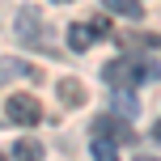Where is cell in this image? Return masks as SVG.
Segmentation results:
<instances>
[{"mask_svg":"<svg viewBox=\"0 0 161 161\" xmlns=\"http://www.w3.org/2000/svg\"><path fill=\"white\" fill-rule=\"evenodd\" d=\"M93 140H106V144H136V131L123 114H102L93 119Z\"/></svg>","mask_w":161,"mask_h":161,"instance_id":"obj_2","label":"cell"},{"mask_svg":"<svg viewBox=\"0 0 161 161\" xmlns=\"http://www.w3.org/2000/svg\"><path fill=\"white\" fill-rule=\"evenodd\" d=\"M136 161H161V157H148V153H140V157H136Z\"/></svg>","mask_w":161,"mask_h":161,"instance_id":"obj_14","label":"cell"},{"mask_svg":"<svg viewBox=\"0 0 161 161\" xmlns=\"http://www.w3.org/2000/svg\"><path fill=\"white\" fill-rule=\"evenodd\" d=\"M153 140H161V123H157V127H153Z\"/></svg>","mask_w":161,"mask_h":161,"instance_id":"obj_15","label":"cell"},{"mask_svg":"<svg viewBox=\"0 0 161 161\" xmlns=\"http://www.w3.org/2000/svg\"><path fill=\"white\" fill-rule=\"evenodd\" d=\"M85 85H80V80H59V102L64 106H85Z\"/></svg>","mask_w":161,"mask_h":161,"instance_id":"obj_5","label":"cell"},{"mask_svg":"<svg viewBox=\"0 0 161 161\" xmlns=\"http://www.w3.org/2000/svg\"><path fill=\"white\" fill-rule=\"evenodd\" d=\"M8 153H13V161H42V144L38 140H17Z\"/></svg>","mask_w":161,"mask_h":161,"instance_id":"obj_6","label":"cell"},{"mask_svg":"<svg viewBox=\"0 0 161 161\" xmlns=\"http://www.w3.org/2000/svg\"><path fill=\"white\" fill-rule=\"evenodd\" d=\"M0 76H30V80H38V72H34V68H25V64H17V59H8V64H0Z\"/></svg>","mask_w":161,"mask_h":161,"instance_id":"obj_10","label":"cell"},{"mask_svg":"<svg viewBox=\"0 0 161 161\" xmlns=\"http://www.w3.org/2000/svg\"><path fill=\"white\" fill-rule=\"evenodd\" d=\"M0 161H4V153H0Z\"/></svg>","mask_w":161,"mask_h":161,"instance_id":"obj_16","label":"cell"},{"mask_svg":"<svg viewBox=\"0 0 161 161\" xmlns=\"http://www.w3.org/2000/svg\"><path fill=\"white\" fill-rule=\"evenodd\" d=\"M59 4H64V0H59Z\"/></svg>","mask_w":161,"mask_h":161,"instance_id":"obj_17","label":"cell"},{"mask_svg":"<svg viewBox=\"0 0 161 161\" xmlns=\"http://www.w3.org/2000/svg\"><path fill=\"white\" fill-rule=\"evenodd\" d=\"M17 34H21V42H30V47H47V21H38V13L34 8H21L17 13Z\"/></svg>","mask_w":161,"mask_h":161,"instance_id":"obj_4","label":"cell"},{"mask_svg":"<svg viewBox=\"0 0 161 161\" xmlns=\"http://www.w3.org/2000/svg\"><path fill=\"white\" fill-rule=\"evenodd\" d=\"M89 30H93V38H106V34H110V17H93Z\"/></svg>","mask_w":161,"mask_h":161,"instance_id":"obj_13","label":"cell"},{"mask_svg":"<svg viewBox=\"0 0 161 161\" xmlns=\"http://www.w3.org/2000/svg\"><path fill=\"white\" fill-rule=\"evenodd\" d=\"M119 42H127V47H161V34H119Z\"/></svg>","mask_w":161,"mask_h":161,"instance_id":"obj_9","label":"cell"},{"mask_svg":"<svg viewBox=\"0 0 161 161\" xmlns=\"http://www.w3.org/2000/svg\"><path fill=\"white\" fill-rule=\"evenodd\" d=\"M4 114L13 123H21V127H34V123L42 119V106H38V97H30V93H8Z\"/></svg>","mask_w":161,"mask_h":161,"instance_id":"obj_3","label":"cell"},{"mask_svg":"<svg viewBox=\"0 0 161 161\" xmlns=\"http://www.w3.org/2000/svg\"><path fill=\"white\" fill-rule=\"evenodd\" d=\"M93 157H97V161H119V153H114L106 140H93Z\"/></svg>","mask_w":161,"mask_h":161,"instance_id":"obj_12","label":"cell"},{"mask_svg":"<svg viewBox=\"0 0 161 161\" xmlns=\"http://www.w3.org/2000/svg\"><path fill=\"white\" fill-rule=\"evenodd\" d=\"M114 93V110L110 114H123V119H131V114H136V97L127 93V89H110Z\"/></svg>","mask_w":161,"mask_h":161,"instance_id":"obj_7","label":"cell"},{"mask_svg":"<svg viewBox=\"0 0 161 161\" xmlns=\"http://www.w3.org/2000/svg\"><path fill=\"white\" fill-rule=\"evenodd\" d=\"M102 76H106V85L110 89H136V85H144V80H157V64H148V59H140V55H123V59H110V64L102 68Z\"/></svg>","mask_w":161,"mask_h":161,"instance_id":"obj_1","label":"cell"},{"mask_svg":"<svg viewBox=\"0 0 161 161\" xmlns=\"http://www.w3.org/2000/svg\"><path fill=\"white\" fill-rule=\"evenodd\" d=\"M89 42H93V30H89V25H72V30H68V47L72 51H85Z\"/></svg>","mask_w":161,"mask_h":161,"instance_id":"obj_8","label":"cell"},{"mask_svg":"<svg viewBox=\"0 0 161 161\" xmlns=\"http://www.w3.org/2000/svg\"><path fill=\"white\" fill-rule=\"evenodd\" d=\"M136 4H140V0H136Z\"/></svg>","mask_w":161,"mask_h":161,"instance_id":"obj_18","label":"cell"},{"mask_svg":"<svg viewBox=\"0 0 161 161\" xmlns=\"http://www.w3.org/2000/svg\"><path fill=\"white\" fill-rule=\"evenodd\" d=\"M106 8H114V13H123V17H131V21H136V17L144 13V8H140L136 0H106Z\"/></svg>","mask_w":161,"mask_h":161,"instance_id":"obj_11","label":"cell"}]
</instances>
